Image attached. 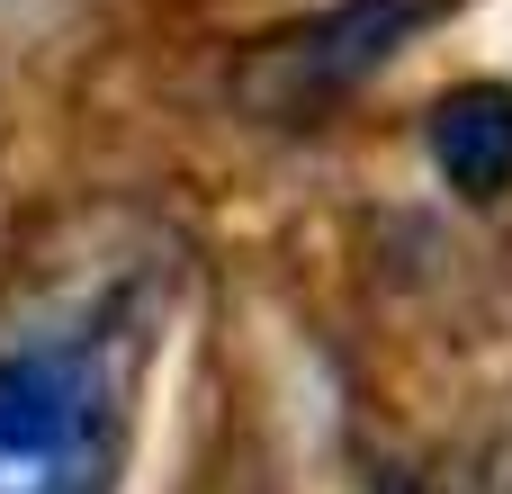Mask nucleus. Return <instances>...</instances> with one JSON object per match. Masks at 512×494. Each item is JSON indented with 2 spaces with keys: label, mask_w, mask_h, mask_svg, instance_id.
Returning a JSON list of instances; mask_svg holds the SVG:
<instances>
[{
  "label": "nucleus",
  "mask_w": 512,
  "mask_h": 494,
  "mask_svg": "<svg viewBox=\"0 0 512 494\" xmlns=\"http://www.w3.org/2000/svg\"><path fill=\"white\" fill-rule=\"evenodd\" d=\"M117 414L90 351L0 360V494H108Z\"/></svg>",
  "instance_id": "1"
},
{
  "label": "nucleus",
  "mask_w": 512,
  "mask_h": 494,
  "mask_svg": "<svg viewBox=\"0 0 512 494\" xmlns=\"http://www.w3.org/2000/svg\"><path fill=\"white\" fill-rule=\"evenodd\" d=\"M432 162L459 198L495 207L512 189V90L504 81H468L432 108Z\"/></svg>",
  "instance_id": "2"
}]
</instances>
